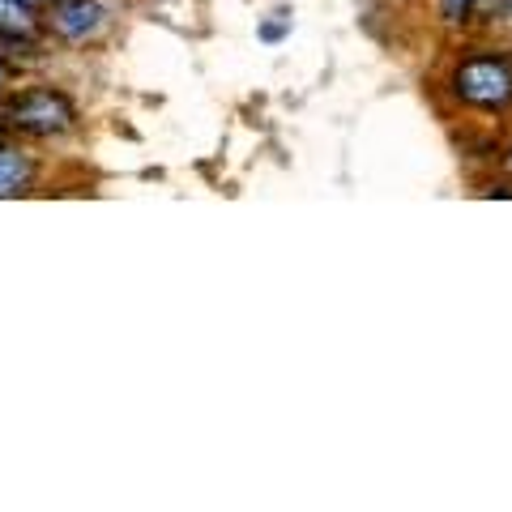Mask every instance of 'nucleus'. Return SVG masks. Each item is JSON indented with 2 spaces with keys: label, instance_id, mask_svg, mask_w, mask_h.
I'll list each match as a JSON object with an SVG mask.
<instances>
[{
  "label": "nucleus",
  "instance_id": "obj_3",
  "mask_svg": "<svg viewBox=\"0 0 512 512\" xmlns=\"http://www.w3.org/2000/svg\"><path fill=\"white\" fill-rule=\"evenodd\" d=\"M39 22L47 47L56 43L69 52H86L116 30V9L111 0H52L47 9H39Z\"/></svg>",
  "mask_w": 512,
  "mask_h": 512
},
{
  "label": "nucleus",
  "instance_id": "obj_8",
  "mask_svg": "<svg viewBox=\"0 0 512 512\" xmlns=\"http://www.w3.org/2000/svg\"><path fill=\"white\" fill-rule=\"evenodd\" d=\"M18 77H22V60L9 56V52H0V99L18 86Z\"/></svg>",
  "mask_w": 512,
  "mask_h": 512
},
{
  "label": "nucleus",
  "instance_id": "obj_7",
  "mask_svg": "<svg viewBox=\"0 0 512 512\" xmlns=\"http://www.w3.org/2000/svg\"><path fill=\"white\" fill-rule=\"evenodd\" d=\"M286 35H291V13H286V9H274L261 26H256V39H261V43H282Z\"/></svg>",
  "mask_w": 512,
  "mask_h": 512
},
{
  "label": "nucleus",
  "instance_id": "obj_1",
  "mask_svg": "<svg viewBox=\"0 0 512 512\" xmlns=\"http://www.w3.org/2000/svg\"><path fill=\"white\" fill-rule=\"evenodd\" d=\"M436 99L448 116H466L487 128L512 120V47L474 30L466 43H457L444 56Z\"/></svg>",
  "mask_w": 512,
  "mask_h": 512
},
{
  "label": "nucleus",
  "instance_id": "obj_9",
  "mask_svg": "<svg viewBox=\"0 0 512 512\" xmlns=\"http://www.w3.org/2000/svg\"><path fill=\"white\" fill-rule=\"evenodd\" d=\"M495 167H500L504 180H512V141H508V146L500 150V163H495Z\"/></svg>",
  "mask_w": 512,
  "mask_h": 512
},
{
  "label": "nucleus",
  "instance_id": "obj_4",
  "mask_svg": "<svg viewBox=\"0 0 512 512\" xmlns=\"http://www.w3.org/2000/svg\"><path fill=\"white\" fill-rule=\"evenodd\" d=\"M43 175H47V158L39 154V146H26L18 137L0 141V201L39 192Z\"/></svg>",
  "mask_w": 512,
  "mask_h": 512
},
{
  "label": "nucleus",
  "instance_id": "obj_10",
  "mask_svg": "<svg viewBox=\"0 0 512 512\" xmlns=\"http://www.w3.org/2000/svg\"><path fill=\"white\" fill-rule=\"evenodd\" d=\"M22 5H30V9H47L52 0H22Z\"/></svg>",
  "mask_w": 512,
  "mask_h": 512
},
{
  "label": "nucleus",
  "instance_id": "obj_6",
  "mask_svg": "<svg viewBox=\"0 0 512 512\" xmlns=\"http://www.w3.org/2000/svg\"><path fill=\"white\" fill-rule=\"evenodd\" d=\"M431 5V22H436L444 35H474L478 22H483L487 0H427Z\"/></svg>",
  "mask_w": 512,
  "mask_h": 512
},
{
  "label": "nucleus",
  "instance_id": "obj_11",
  "mask_svg": "<svg viewBox=\"0 0 512 512\" xmlns=\"http://www.w3.org/2000/svg\"><path fill=\"white\" fill-rule=\"evenodd\" d=\"M13 133H9V124H5V116H0V141H9Z\"/></svg>",
  "mask_w": 512,
  "mask_h": 512
},
{
  "label": "nucleus",
  "instance_id": "obj_5",
  "mask_svg": "<svg viewBox=\"0 0 512 512\" xmlns=\"http://www.w3.org/2000/svg\"><path fill=\"white\" fill-rule=\"evenodd\" d=\"M0 52L18 56V60L30 52H47L39 9L22 5V0H0Z\"/></svg>",
  "mask_w": 512,
  "mask_h": 512
},
{
  "label": "nucleus",
  "instance_id": "obj_2",
  "mask_svg": "<svg viewBox=\"0 0 512 512\" xmlns=\"http://www.w3.org/2000/svg\"><path fill=\"white\" fill-rule=\"evenodd\" d=\"M0 116H5L9 133L26 141V146H64L86 128V111L73 99V90L60 82H26L13 86L0 99Z\"/></svg>",
  "mask_w": 512,
  "mask_h": 512
}]
</instances>
